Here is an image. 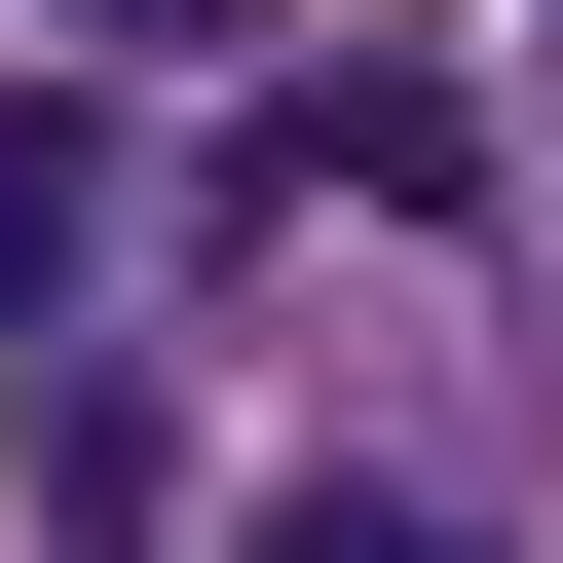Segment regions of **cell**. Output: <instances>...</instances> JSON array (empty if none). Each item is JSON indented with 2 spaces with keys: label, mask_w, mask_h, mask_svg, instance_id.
<instances>
[{
  "label": "cell",
  "mask_w": 563,
  "mask_h": 563,
  "mask_svg": "<svg viewBox=\"0 0 563 563\" xmlns=\"http://www.w3.org/2000/svg\"><path fill=\"white\" fill-rule=\"evenodd\" d=\"M113 301V151H76V76H0V339H76Z\"/></svg>",
  "instance_id": "6da1fadb"
},
{
  "label": "cell",
  "mask_w": 563,
  "mask_h": 563,
  "mask_svg": "<svg viewBox=\"0 0 563 563\" xmlns=\"http://www.w3.org/2000/svg\"><path fill=\"white\" fill-rule=\"evenodd\" d=\"M263 563H451V488H376V451H339V488L263 526Z\"/></svg>",
  "instance_id": "7a4b0ae2"
},
{
  "label": "cell",
  "mask_w": 563,
  "mask_h": 563,
  "mask_svg": "<svg viewBox=\"0 0 563 563\" xmlns=\"http://www.w3.org/2000/svg\"><path fill=\"white\" fill-rule=\"evenodd\" d=\"M76 38H225V0H76Z\"/></svg>",
  "instance_id": "3957f363"
}]
</instances>
